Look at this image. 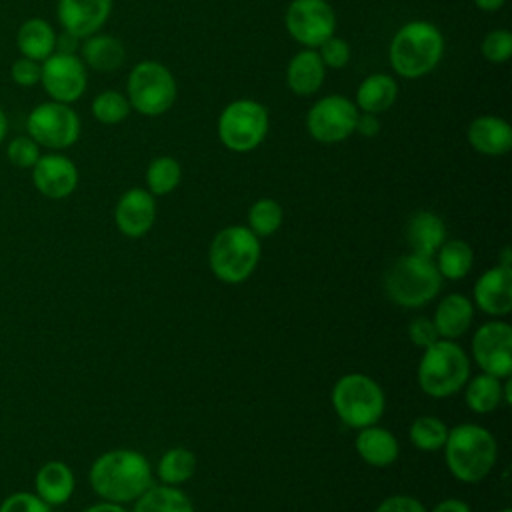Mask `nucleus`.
Masks as SVG:
<instances>
[{
  "mask_svg": "<svg viewBox=\"0 0 512 512\" xmlns=\"http://www.w3.org/2000/svg\"><path fill=\"white\" fill-rule=\"evenodd\" d=\"M94 494L102 500L126 504L134 502L152 486L150 462L144 454L128 448H116L100 454L88 472Z\"/></svg>",
  "mask_w": 512,
  "mask_h": 512,
  "instance_id": "obj_1",
  "label": "nucleus"
},
{
  "mask_svg": "<svg viewBox=\"0 0 512 512\" xmlns=\"http://www.w3.org/2000/svg\"><path fill=\"white\" fill-rule=\"evenodd\" d=\"M444 56V36L432 22L412 20L396 30L388 58L392 70L408 80L430 74Z\"/></svg>",
  "mask_w": 512,
  "mask_h": 512,
  "instance_id": "obj_2",
  "label": "nucleus"
},
{
  "mask_svg": "<svg viewBox=\"0 0 512 512\" xmlns=\"http://www.w3.org/2000/svg\"><path fill=\"white\" fill-rule=\"evenodd\" d=\"M442 448L448 470L466 484L484 480L498 458V444L492 432L478 424H458L450 428Z\"/></svg>",
  "mask_w": 512,
  "mask_h": 512,
  "instance_id": "obj_3",
  "label": "nucleus"
},
{
  "mask_svg": "<svg viewBox=\"0 0 512 512\" xmlns=\"http://www.w3.org/2000/svg\"><path fill=\"white\" fill-rule=\"evenodd\" d=\"M416 376L424 394L448 398L460 392L470 378L468 354L454 340L440 338L424 348Z\"/></svg>",
  "mask_w": 512,
  "mask_h": 512,
  "instance_id": "obj_4",
  "label": "nucleus"
},
{
  "mask_svg": "<svg viewBox=\"0 0 512 512\" xmlns=\"http://www.w3.org/2000/svg\"><path fill=\"white\" fill-rule=\"evenodd\" d=\"M388 298L404 308H420L438 296L442 276L432 258L404 254L396 258L384 276Z\"/></svg>",
  "mask_w": 512,
  "mask_h": 512,
  "instance_id": "obj_5",
  "label": "nucleus"
},
{
  "mask_svg": "<svg viewBox=\"0 0 512 512\" xmlns=\"http://www.w3.org/2000/svg\"><path fill=\"white\" fill-rule=\"evenodd\" d=\"M260 260V240L248 226H226L210 244L208 264L214 276L226 284L244 282Z\"/></svg>",
  "mask_w": 512,
  "mask_h": 512,
  "instance_id": "obj_6",
  "label": "nucleus"
},
{
  "mask_svg": "<svg viewBox=\"0 0 512 512\" xmlns=\"http://www.w3.org/2000/svg\"><path fill=\"white\" fill-rule=\"evenodd\" d=\"M332 408L350 428H366L376 424L386 406L384 392L376 380L366 374H344L332 388Z\"/></svg>",
  "mask_w": 512,
  "mask_h": 512,
  "instance_id": "obj_7",
  "label": "nucleus"
},
{
  "mask_svg": "<svg viewBox=\"0 0 512 512\" xmlns=\"http://www.w3.org/2000/svg\"><path fill=\"white\" fill-rule=\"evenodd\" d=\"M268 128V108L252 98L232 100L224 106L216 122V132L222 146L238 154L256 150L268 136Z\"/></svg>",
  "mask_w": 512,
  "mask_h": 512,
  "instance_id": "obj_8",
  "label": "nucleus"
},
{
  "mask_svg": "<svg viewBox=\"0 0 512 512\" xmlns=\"http://www.w3.org/2000/svg\"><path fill=\"white\" fill-rule=\"evenodd\" d=\"M176 96V78L168 66L156 60H142L132 66L126 82V98L132 110L148 118L162 116L174 106Z\"/></svg>",
  "mask_w": 512,
  "mask_h": 512,
  "instance_id": "obj_9",
  "label": "nucleus"
},
{
  "mask_svg": "<svg viewBox=\"0 0 512 512\" xmlns=\"http://www.w3.org/2000/svg\"><path fill=\"white\" fill-rule=\"evenodd\" d=\"M80 116L70 104L48 100L34 106L26 116V132L40 146L52 152L74 146L80 138Z\"/></svg>",
  "mask_w": 512,
  "mask_h": 512,
  "instance_id": "obj_10",
  "label": "nucleus"
},
{
  "mask_svg": "<svg viewBox=\"0 0 512 512\" xmlns=\"http://www.w3.org/2000/svg\"><path fill=\"white\" fill-rule=\"evenodd\" d=\"M358 108L342 94H328L316 100L306 114L308 134L320 144H338L354 134Z\"/></svg>",
  "mask_w": 512,
  "mask_h": 512,
  "instance_id": "obj_11",
  "label": "nucleus"
},
{
  "mask_svg": "<svg viewBox=\"0 0 512 512\" xmlns=\"http://www.w3.org/2000/svg\"><path fill=\"white\" fill-rule=\"evenodd\" d=\"M284 26L304 48H318L336 32V12L328 0H292Z\"/></svg>",
  "mask_w": 512,
  "mask_h": 512,
  "instance_id": "obj_12",
  "label": "nucleus"
},
{
  "mask_svg": "<svg viewBox=\"0 0 512 512\" xmlns=\"http://www.w3.org/2000/svg\"><path fill=\"white\" fill-rule=\"evenodd\" d=\"M40 84L50 100L72 104L80 100L88 88L86 64L76 54L54 52L42 60Z\"/></svg>",
  "mask_w": 512,
  "mask_h": 512,
  "instance_id": "obj_13",
  "label": "nucleus"
},
{
  "mask_svg": "<svg viewBox=\"0 0 512 512\" xmlns=\"http://www.w3.org/2000/svg\"><path fill=\"white\" fill-rule=\"evenodd\" d=\"M472 356L478 368L500 380L512 374V328L508 322L482 324L472 338Z\"/></svg>",
  "mask_w": 512,
  "mask_h": 512,
  "instance_id": "obj_14",
  "label": "nucleus"
},
{
  "mask_svg": "<svg viewBox=\"0 0 512 512\" xmlns=\"http://www.w3.org/2000/svg\"><path fill=\"white\" fill-rule=\"evenodd\" d=\"M30 170L34 188L48 200L68 198L76 190L80 178L76 164L60 152L40 154Z\"/></svg>",
  "mask_w": 512,
  "mask_h": 512,
  "instance_id": "obj_15",
  "label": "nucleus"
},
{
  "mask_svg": "<svg viewBox=\"0 0 512 512\" xmlns=\"http://www.w3.org/2000/svg\"><path fill=\"white\" fill-rule=\"evenodd\" d=\"M112 0H58L56 18L64 32L84 40L108 22Z\"/></svg>",
  "mask_w": 512,
  "mask_h": 512,
  "instance_id": "obj_16",
  "label": "nucleus"
},
{
  "mask_svg": "<svg viewBox=\"0 0 512 512\" xmlns=\"http://www.w3.org/2000/svg\"><path fill=\"white\" fill-rule=\"evenodd\" d=\"M156 220V200L144 188L126 190L114 208V222L128 238L144 236Z\"/></svg>",
  "mask_w": 512,
  "mask_h": 512,
  "instance_id": "obj_17",
  "label": "nucleus"
},
{
  "mask_svg": "<svg viewBox=\"0 0 512 512\" xmlns=\"http://www.w3.org/2000/svg\"><path fill=\"white\" fill-rule=\"evenodd\" d=\"M474 304L488 316H506L512 310V270L510 266L488 268L474 284Z\"/></svg>",
  "mask_w": 512,
  "mask_h": 512,
  "instance_id": "obj_18",
  "label": "nucleus"
},
{
  "mask_svg": "<svg viewBox=\"0 0 512 512\" xmlns=\"http://www.w3.org/2000/svg\"><path fill=\"white\" fill-rule=\"evenodd\" d=\"M76 478L72 468L62 460L44 462L34 474V494L50 508L66 504L74 494Z\"/></svg>",
  "mask_w": 512,
  "mask_h": 512,
  "instance_id": "obj_19",
  "label": "nucleus"
},
{
  "mask_svg": "<svg viewBox=\"0 0 512 512\" xmlns=\"http://www.w3.org/2000/svg\"><path fill=\"white\" fill-rule=\"evenodd\" d=\"M468 142L484 156L508 154L512 150V126L500 116H478L468 126Z\"/></svg>",
  "mask_w": 512,
  "mask_h": 512,
  "instance_id": "obj_20",
  "label": "nucleus"
},
{
  "mask_svg": "<svg viewBox=\"0 0 512 512\" xmlns=\"http://www.w3.org/2000/svg\"><path fill=\"white\" fill-rule=\"evenodd\" d=\"M326 66L314 48H302L292 56L286 68V86L296 96H312L324 84Z\"/></svg>",
  "mask_w": 512,
  "mask_h": 512,
  "instance_id": "obj_21",
  "label": "nucleus"
},
{
  "mask_svg": "<svg viewBox=\"0 0 512 512\" xmlns=\"http://www.w3.org/2000/svg\"><path fill=\"white\" fill-rule=\"evenodd\" d=\"M444 240H446V226L438 214L430 210H420L410 216L406 224V242L412 254L432 258L438 252V248L444 244Z\"/></svg>",
  "mask_w": 512,
  "mask_h": 512,
  "instance_id": "obj_22",
  "label": "nucleus"
},
{
  "mask_svg": "<svg viewBox=\"0 0 512 512\" xmlns=\"http://www.w3.org/2000/svg\"><path fill=\"white\" fill-rule=\"evenodd\" d=\"M474 318V304L464 294H448L444 296L434 312V326L440 338L456 340L464 336Z\"/></svg>",
  "mask_w": 512,
  "mask_h": 512,
  "instance_id": "obj_23",
  "label": "nucleus"
},
{
  "mask_svg": "<svg viewBox=\"0 0 512 512\" xmlns=\"http://www.w3.org/2000/svg\"><path fill=\"white\" fill-rule=\"evenodd\" d=\"M356 452L360 454V458L366 464L384 468V466H390L392 462H396L400 446H398L396 436L390 430L372 424V426L358 430Z\"/></svg>",
  "mask_w": 512,
  "mask_h": 512,
  "instance_id": "obj_24",
  "label": "nucleus"
},
{
  "mask_svg": "<svg viewBox=\"0 0 512 512\" xmlns=\"http://www.w3.org/2000/svg\"><path fill=\"white\" fill-rule=\"evenodd\" d=\"M56 36L58 34L48 20L34 16L20 24L16 32V46L20 56L42 62L56 52Z\"/></svg>",
  "mask_w": 512,
  "mask_h": 512,
  "instance_id": "obj_25",
  "label": "nucleus"
},
{
  "mask_svg": "<svg viewBox=\"0 0 512 512\" xmlns=\"http://www.w3.org/2000/svg\"><path fill=\"white\" fill-rule=\"evenodd\" d=\"M82 62L96 72L118 70L126 60V48L122 40L110 34H92L84 38L80 46Z\"/></svg>",
  "mask_w": 512,
  "mask_h": 512,
  "instance_id": "obj_26",
  "label": "nucleus"
},
{
  "mask_svg": "<svg viewBox=\"0 0 512 512\" xmlns=\"http://www.w3.org/2000/svg\"><path fill=\"white\" fill-rule=\"evenodd\" d=\"M398 98V82L390 74H370L356 88V108L360 112L382 114Z\"/></svg>",
  "mask_w": 512,
  "mask_h": 512,
  "instance_id": "obj_27",
  "label": "nucleus"
},
{
  "mask_svg": "<svg viewBox=\"0 0 512 512\" xmlns=\"http://www.w3.org/2000/svg\"><path fill=\"white\" fill-rule=\"evenodd\" d=\"M464 400L468 408L476 414L494 412L504 402L502 380L486 372H480L478 376L468 378L464 384Z\"/></svg>",
  "mask_w": 512,
  "mask_h": 512,
  "instance_id": "obj_28",
  "label": "nucleus"
},
{
  "mask_svg": "<svg viewBox=\"0 0 512 512\" xmlns=\"http://www.w3.org/2000/svg\"><path fill=\"white\" fill-rule=\"evenodd\" d=\"M134 502L132 512H194L190 498L176 486L168 484L150 486Z\"/></svg>",
  "mask_w": 512,
  "mask_h": 512,
  "instance_id": "obj_29",
  "label": "nucleus"
},
{
  "mask_svg": "<svg viewBox=\"0 0 512 512\" xmlns=\"http://www.w3.org/2000/svg\"><path fill=\"white\" fill-rule=\"evenodd\" d=\"M474 262V252L464 240H444V244L436 252V268L442 278L460 280L464 278Z\"/></svg>",
  "mask_w": 512,
  "mask_h": 512,
  "instance_id": "obj_30",
  "label": "nucleus"
},
{
  "mask_svg": "<svg viewBox=\"0 0 512 512\" xmlns=\"http://www.w3.org/2000/svg\"><path fill=\"white\" fill-rule=\"evenodd\" d=\"M182 180L180 162L172 156H156L146 168V186L152 196H166Z\"/></svg>",
  "mask_w": 512,
  "mask_h": 512,
  "instance_id": "obj_31",
  "label": "nucleus"
},
{
  "mask_svg": "<svg viewBox=\"0 0 512 512\" xmlns=\"http://www.w3.org/2000/svg\"><path fill=\"white\" fill-rule=\"evenodd\" d=\"M194 470H196V456L182 446L166 450L158 462V476L162 484H168V486H178L186 482L188 478H192Z\"/></svg>",
  "mask_w": 512,
  "mask_h": 512,
  "instance_id": "obj_32",
  "label": "nucleus"
},
{
  "mask_svg": "<svg viewBox=\"0 0 512 512\" xmlns=\"http://www.w3.org/2000/svg\"><path fill=\"white\" fill-rule=\"evenodd\" d=\"M410 442L424 450V452H432V450H440L446 442L448 436V426L436 418V416H418L408 430Z\"/></svg>",
  "mask_w": 512,
  "mask_h": 512,
  "instance_id": "obj_33",
  "label": "nucleus"
},
{
  "mask_svg": "<svg viewBox=\"0 0 512 512\" xmlns=\"http://www.w3.org/2000/svg\"><path fill=\"white\" fill-rule=\"evenodd\" d=\"M284 220L282 206L272 198H260L256 200L248 210V228L258 236H272Z\"/></svg>",
  "mask_w": 512,
  "mask_h": 512,
  "instance_id": "obj_34",
  "label": "nucleus"
},
{
  "mask_svg": "<svg viewBox=\"0 0 512 512\" xmlns=\"http://www.w3.org/2000/svg\"><path fill=\"white\" fill-rule=\"evenodd\" d=\"M92 116L100 124H120L130 114V102L126 94L118 90H104L94 96L92 100Z\"/></svg>",
  "mask_w": 512,
  "mask_h": 512,
  "instance_id": "obj_35",
  "label": "nucleus"
},
{
  "mask_svg": "<svg viewBox=\"0 0 512 512\" xmlns=\"http://www.w3.org/2000/svg\"><path fill=\"white\" fill-rule=\"evenodd\" d=\"M482 54L492 64H504L512 56V32L506 28L490 30L482 40Z\"/></svg>",
  "mask_w": 512,
  "mask_h": 512,
  "instance_id": "obj_36",
  "label": "nucleus"
},
{
  "mask_svg": "<svg viewBox=\"0 0 512 512\" xmlns=\"http://www.w3.org/2000/svg\"><path fill=\"white\" fill-rule=\"evenodd\" d=\"M6 158L12 166L30 170L36 160L40 158V146L26 134V136H14L6 146Z\"/></svg>",
  "mask_w": 512,
  "mask_h": 512,
  "instance_id": "obj_37",
  "label": "nucleus"
},
{
  "mask_svg": "<svg viewBox=\"0 0 512 512\" xmlns=\"http://www.w3.org/2000/svg\"><path fill=\"white\" fill-rule=\"evenodd\" d=\"M318 54H320L324 66H326V68H334V70L344 68V66L350 62V58H352L350 44H348L344 38L336 36V34H332L330 38H326V40L318 46Z\"/></svg>",
  "mask_w": 512,
  "mask_h": 512,
  "instance_id": "obj_38",
  "label": "nucleus"
},
{
  "mask_svg": "<svg viewBox=\"0 0 512 512\" xmlns=\"http://www.w3.org/2000/svg\"><path fill=\"white\" fill-rule=\"evenodd\" d=\"M0 512H52V508L30 490H16L0 502Z\"/></svg>",
  "mask_w": 512,
  "mask_h": 512,
  "instance_id": "obj_39",
  "label": "nucleus"
},
{
  "mask_svg": "<svg viewBox=\"0 0 512 512\" xmlns=\"http://www.w3.org/2000/svg\"><path fill=\"white\" fill-rule=\"evenodd\" d=\"M40 72H42V62H36L32 58H16L12 68H10V76L14 80L16 86L20 88H32L36 84H40Z\"/></svg>",
  "mask_w": 512,
  "mask_h": 512,
  "instance_id": "obj_40",
  "label": "nucleus"
},
{
  "mask_svg": "<svg viewBox=\"0 0 512 512\" xmlns=\"http://www.w3.org/2000/svg\"><path fill=\"white\" fill-rule=\"evenodd\" d=\"M408 338L414 346H418L422 350L428 348L430 344H434L436 340H440L434 322L430 318H424V316H418L408 324Z\"/></svg>",
  "mask_w": 512,
  "mask_h": 512,
  "instance_id": "obj_41",
  "label": "nucleus"
},
{
  "mask_svg": "<svg viewBox=\"0 0 512 512\" xmlns=\"http://www.w3.org/2000/svg\"><path fill=\"white\" fill-rule=\"evenodd\" d=\"M374 512H428V510L420 500L406 494H398L382 500Z\"/></svg>",
  "mask_w": 512,
  "mask_h": 512,
  "instance_id": "obj_42",
  "label": "nucleus"
},
{
  "mask_svg": "<svg viewBox=\"0 0 512 512\" xmlns=\"http://www.w3.org/2000/svg\"><path fill=\"white\" fill-rule=\"evenodd\" d=\"M354 132L362 134V136H376L380 132V120H378V114H370V112H360L358 110V116H356V126H354Z\"/></svg>",
  "mask_w": 512,
  "mask_h": 512,
  "instance_id": "obj_43",
  "label": "nucleus"
},
{
  "mask_svg": "<svg viewBox=\"0 0 512 512\" xmlns=\"http://www.w3.org/2000/svg\"><path fill=\"white\" fill-rule=\"evenodd\" d=\"M432 512H472V510H470V506H468L464 500H460V498H446V500L438 502V504L432 508Z\"/></svg>",
  "mask_w": 512,
  "mask_h": 512,
  "instance_id": "obj_44",
  "label": "nucleus"
},
{
  "mask_svg": "<svg viewBox=\"0 0 512 512\" xmlns=\"http://www.w3.org/2000/svg\"><path fill=\"white\" fill-rule=\"evenodd\" d=\"M78 38L68 34V32H62L60 36H56V52H64V54H76V48H78Z\"/></svg>",
  "mask_w": 512,
  "mask_h": 512,
  "instance_id": "obj_45",
  "label": "nucleus"
},
{
  "mask_svg": "<svg viewBox=\"0 0 512 512\" xmlns=\"http://www.w3.org/2000/svg\"><path fill=\"white\" fill-rule=\"evenodd\" d=\"M82 512H128L122 504H116V502H108V500H102V502H96L88 508H84Z\"/></svg>",
  "mask_w": 512,
  "mask_h": 512,
  "instance_id": "obj_46",
  "label": "nucleus"
},
{
  "mask_svg": "<svg viewBox=\"0 0 512 512\" xmlns=\"http://www.w3.org/2000/svg\"><path fill=\"white\" fill-rule=\"evenodd\" d=\"M504 2H506V0H474L476 8H480V10H484V12H496V10H500V8L504 6Z\"/></svg>",
  "mask_w": 512,
  "mask_h": 512,
  "instance_id": "obj_47",
  "label": "nucleus"
},
{
  "mask_svg": "<svg viewBox=\"0 0 512 512\" xmlns=\"http://www.w3.org/2000/svg\"><path fill=\"white\" fill-rule=\"evenodd\" d=\"M6 132H8V118H6V112H4L2 106H0V144H2L4 138H6Z\"/></svg>",
  "mask_w": 512,
  "mask_h": 512,
  "instance_id": "obj_48",
  "label": "nucleus"
},
{
  "mask_svg": "<svg viewBox=\"0 0 512 512\" xmlns=\"http://www.w3.org/2000/svg\"><path fill=\"white\" fill-rule=\"evenodd\" d=\"M500 512H512V510H510V508H504V510H500Z\"/></svg>",
  "mask_w": 512,
  "mask_h": 512,
  "instance_id": "obj_49",
  "label": "nucleus"
}]
</instances>
